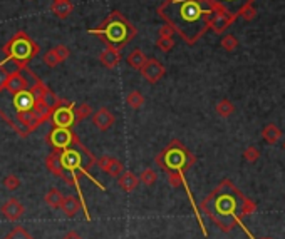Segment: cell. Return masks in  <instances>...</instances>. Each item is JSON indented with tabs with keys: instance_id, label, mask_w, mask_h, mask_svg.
Masks as SVG:
<instances>
[{
	"instance_id": "cell-20",
	"label": "cell",
	"mask_w": 285,
	"mask_h": 239,
	"mask_svg": "<svg viewBox=\"0 0 285 239\" xmlns=\"http://www.w3.org/2000/svg\"><path fill=\"white\" fill-rule=\"evenodd\" d=\"M62 199H64V194L59 191V189L52 188L49 191L46 192V196H44V201H46V204L52 207V209H60V204H62Z\"/></svg>"
},
{
	"instance_id": "cell-26",
	"label": "cell",
	"mask_w": 285,
	"mask_h": 239,
	"mask_svg": "<svg viewBox=\"0 0 285 239\" xmlns=\"http://www.w3.org/2000/svg\"><path fill=\"white\" fill-rule=\"evenodd\" d=\"M156 181H158V174L155 169H144L141 174H139V183H143L144 186H148V188L155 186Z\"/></svg>"
},
{
	"instance_id": "cell-4",
	"label": "cell",
	"mask_w": 285,
	"mask_h": 239,
	"mask_svg": "<svg viewBox=\"0 0 285 239\" xmlns=\"http://www.w3.org/2000/svg\"><path fill=\"white\" fill-rule=\"evenodd\" d=\"M39 46L32 37H29V34H25L24 30H17L12 35V39L7 44H3L2 54L5 55V59L2 60V64L5 65L7 62H14L17 69L27 67V65L39 55Z\"/></svg>"
},
{
	"instance_id": "cell-12",
	"label": "cell",
	"mask_w": 285,
	"mask_h": 239,
	"mask_svg": "<svg viewBox=\"0 0 285 239\" xmlns=\"http://www.w3.org/2000/svg\"><path fill=\"white\" fill-rule=\"evenodd\" d=\"M96 164L106 172V174H109L111 178H116V179L119 178L122 172H124V166H122V162L116 157L101 156V157L96 159Z\"/></svg>"
},
{
	"instance_id": "cell-21",
	"label": "cell",
	"mask_w": 285,
	"mask_h": 239,
	"mask_svg": "<svg viewBox=\"0 0 285 239\" xmlns=\"http://www.w3.org/2000/svg\"><path fill=\"white\" fill-rule=\"evenodd\" d=\"M146 55H144V52L141 48H134L133 52L128 55V64L133 67L134 70H141V67L144 65V62H146Z\"/></svg>"
},
{
	"instance_id": "cell-7",
	"label": "cell",
	"mask_w": 285,
	"mask_h": 239,
	"mask_svg": "<svg viewBox=\"0 0 285 239\" xmlns=\"http://www.w3.org/2000/svg\"><path fill=\"white\" fill-rule=\"evenodd\" d=\"M52 127H65L72 129L76 126V116H74V104L67 99H57L56 109L52 110L51 119Z\"/></svg>"
},
{
	"instance_id": "cell-15",
	"label": "cell",
	"mask_w": 285,
	"mask_h": 239,
	"mask_svg": "<svg viewBox=\"0 0 285 239\" xmlns=\"http://www.w3.org/2000/svg\"><path fill=\"white\" fill-rule=\"evenodd\" d=\"M60 209H62V212L65 214V218L72 219V218H76V216L79 214V211L82 209V204H81V201H79V197L64 196Z\"/></svg>"
},
{
	"instance_id": "cell-37",
	"label": "cell",
	"mask_w": 285,
	"mask_h": 239,
	"mask_svg": "<svg viewBox=\"0 0 285 239\" xmlns=\"http://www.w3.org/2000/svg\"><path fill=\"white\" fill-rule=\"evenodd\" d=\"M52 2H64V0H52Z\"/></svg>"
},
{
	"instance_id": "cell-29",
	"label": "cell",
	"mask_w": 285,
	"mask_h": 239,
	"mask_svg": "<svg viewBox=\"0 0 285 239\" xmlns=\"http://www.w3.org/2000/svg\"><path fill=\"white\" fill-rule=\"evenodd\" d=\"M222 47L225 48L227 52H233L236 47H238V41H236L235 35H225V37L222 39Z\"/></svg>"
},
{
	"instance_id": "cell-3",
	"label": "cell",
	"mask_w": 285,
	"mask_h": 239,
	"mask_svg": "<svg viewBox=\"0 0 285 239\" xmlns=\"http://www.w3.org/2000/svg\"><path fill=\"white\" fill-rule=\"evenodd\" d=\"M87 32L91 35H98L106 47L117 48V50L128 46L138 34L136 29L131 25V22L117 10L111 12L106 19L101 22L99 27L89 29Z\"/></svg>"
},
{
	"instance_id": "cell-5",
	"label": "cell",
	"mask_w": 285,
	"mask_h": 239,
	"mask_svg": "<svg viewBox=\"0 0 285 239\" xmlns=\"http://www.w3.org/2000/svg\"><path fill=\"white\" fill-rule=\"evenodd\" d=\"M59 159H60V164H62V167L67 172H74L76 176H86L91 183H94L96 186H98L101 191L106 189L98 179L89 174V169L96 164V157L84 147V145H82L81 141L74 143L71 147L60 150Z\"/></svg>"
},
{
	"instance_id": "cell-24",
	"label": "cell",
	"mask_w": 285,
	"mask_h": 239,
	"mask_svg": "<svg viewBox=\"0 0 285 239\" xmlns=\"http://www.w3.org/2000/svg\"><path fill=\"white\" fill-rule=\"evenodd\" d=\"M3 239H36L24 226H14Z\"/></svg>"
},
{
	"instance_id": "cell-25",
	"label": "cell",
	"mask_w": 285,
	"mask_h": 239,
	"mask_svg": "<svg viewBox=\"0 0 285 239\" xmlns=\"http://www.w3.org/2000/svg\"><path fill=\"white\" fill-rule=\"evenodd\" d=\"M74 116H76V122L86 121L87 117L93 116V107L89 104H79L74 105Z\"/></svg>"
},
{
	"instance_id": "cell-16",
	"label": "cell",
	"mask_w": 285,
	"mask_h": 239,
	"mask_svg": "<svg viewBox=\"0 0 285 239\" xmlns=\"http://www.w3.org/2000/svg\"><path fill=\"white\" fill-rule=\"evenodd\" d=\"M117 184H119V188L122 189L124 192H133L136 191V188L139 186V178L134 174V172L131 171H124L122 174L117 178Z\"/></svg>"
},
{
	"instance_id": "cell-10",
	"label": "cell",
	"mask_w": 285,
	"mask_h": 239,
	"mask_svg": "<svg viewBox=\"0 0 285 239\" xmlns=\"http://www.w3.org/2000/svg\"><path fill=\"white\" fill-rule=\"evenodd\" d=\"M25 212L24 204L17 197H10L0 206V214L7 221H19Z\"/></svg>"
},
{
	"instance_id": "cell-11",
	"label": "cell",
	"mask_w": 285,
	"mask_h": 239,
	"mask_svg": "<svg viewBox=\"0 0 285 239\" xmlns=\"http://www.w3.org/2000/svg\"><path fill=\"white\" fill-rule=\"evenodd\" d=\"M255 0H212V3L220 10L227 12V14L233 15L235 19H238L240 12H242L243 7L252 5Z\"/></svg>"
},
{
	"instance_id": "cell-2",
	"label": "cell",
	"mask_w": 285,
	"mask_h": 239,
	"mask_svg": "<svg viewBox=\"0 0 285 239\" xmlns=\"http://www.w3.org/2000/svg\"><path fill=\"white\" fill-rule=\"evenodd\" d=\"M200 209L217 224L223 233H230L243 218L257 211V202L245 197L230 179H223L207 197L201 201Z\"/></svg>"
},
{
	"instance_id": "cell-32",
	"label": "cell",
	"mask_w": 285,
	"mask_h": 239,
	"mask_svg": "<svg viewBox=\"0 0 285 239\" xmlns=\"http://www.w3.org/2000/svg\"><path fill=\"white\" fill-rule=\"evenodd\" d=\"M174 46V41L173 39H163V37H160L156 41V47L160 48V50H163V52H170L171 48H173Z\"/></svg>"
},
{
	"instance_id": "cell-13",
	"label": "cell",
	"mask_w": 285,
	"mask_h": 239,
	"mask_svg": "<svg viewBox=\"0 0 285 239\" xmlns=\"http://www.w3.org/2000/svg\"><path fill=\"white\" fill-rule=\"evenodd\" d=\"M235 20L236 19L233 15H230V14H227V12L220 10V8H217L215 14L212 15V19H210V29H212L215 34H223Z\"/></svg>"
},
{
	"instance_id": "cell-39",
	"label": "cell",
	"mask_w": 285,
	"mask_h": 239,
	"mask_svg": "<svg viewBox=\"0 0 285 239\" xmlns=\"http://www.w3.org/2000/svg\"><path fill=\"white\" fill-rule=\"evenodd\" d=\"M284 150H285V141H284Z\"/></svg>"
},
{
	"instance_id": "cell-22",
	"label": "cell",
	"mask_w": 285,
	"mask_h": 239,
	"mask_svg": "<svg viewBox=\"0 0 285 239\" xmlns=\"http://www.w3.org/2000/svg\"><path fill=\"white\" fill-rule=\"evenodd\" d=\"M215 110H217V114H218L220 117L227 119V117H230L231 114L235 112V105H233V102H231V100L222 99L220 102L215 105Z\"/></svg>"
},
{
	"instance_id": "cell-17",
	"label": "cell",
	"mask_w": 285,
	"mask_h": 239,
	"mask_svg": "<svg viewBox=\"0 0 285 239\" xmlns=\"http://www.w3.org/2000/svg\"><path fill=\"white\" fill-rule=\"evenodd\" d=\"M99 60H101V64H103L106 69H114L117 64H119V60H121V54H119V50H117V48L106 47L103 52H101Z\"/></svg>"
},
{
	"instance_id": "cell-14",
	"label": "cell",
	"mask_w": 285,
	"mask_h": 239,
	"mask_svg": "<svg viewBox=\"0 0 285 239\" xmlns=\"http://www.w3.org/2000/svg\"><path fill=\"white\" fill-rule=\"evenodd\" d=\"M91 119H93L94 127H98V129L103 131V132L109 131L114 126V122H116V117H114V114L108 107L98 109L96 112H93Z\"/></svg>"
},
{
	"instance_id": "cell-19",
	"label": "cell",
	"mask_w": 285,
	"mask_h": 239,
	"mask_svg": "<svg viewBox=\"0 0 285 239\" xmlns=\"http://www.w3.org/2000/svg\"><path fill=\"white\" fill-rule=\"evenodd\" d=\"M72 10H74V5L71 0L52 2V5H51V12L57 17V19H67V17L72 14Z\"/></svg>"
},
{
	"instance_id": "cell-9",
	"label": "cell",
	"mask_w": 285,
	"mask_h": 239,
	"mask_svg": "<svg viewBox=\"0 0 285 239\" xmlns=\"http://www.w3.org/2000/svg\"><path fill=\"white\" fill-rule=\"evenodd\" d=\"M139 72H141V75L150 84H156L163 79V75L166 74V69L158 59H148Z\"/></svg>"
},
{
	"instance_id": "cell-38",
	"label": "cell",
	"mask_w": 285,
	"mask_h": 239,
	"mask_svg": "<svg viewBox=\"0 0 285 239\" xmlns=\"http://www.w3.org/2000/svg\"><path fill=\"white\" fill-rule=\"evenodd\" d=\"M260 239H274V238H260Z\"/></svg>"
},
{
	"instance_id": "cell-31",
	"label": "cell",
	"mask_w": 285,
	"mask_h": 239,
	"mask_svg": "<svg viewBox=\"0 0 285 239\" xmlns=\"http://www.w3.org/2000/svg\"><path fill=\"white\" fill-rule=\"evenodd\" d=\"M238 17H242V19H245L247 22L250 20H253L257 17V8L253 7V3L252 5H247V7H243L242 8V12H240V15Z\"/></svg>"
},
{
	"instance_id": "cell-36",
	"label": "cell",
	"mask_w": 285,
	"mask_h": 239,
	"mask_svg": "<svg viewBox=\"0 0 285 239\" xmlns=\"http://www.w3.org/2000/svg\"><path fill=\"white\" fill-rule=\"evenodd\" d=\"M62 239H82V238L79 236V234H77L76 231H69V233L65 234V236H64Z\"/></svg>"
},
{
	"instance_id": "cell-27",
	"label": "cell",
	"mask_w": 285,
	"mask_h": 239,
	"mask_svg": "<svg viewBox=\"0 0 285 239\" xmlns=\"http://www.w3.org/2000/svg\"><path fill=\"white\" fill-rule=\"evenodd\" d=\"M243 161H247L248 164H255V162L260 159V150H258V147H255V145H248L247 149L243 150Z\"/></svg>"
},
{
	"instance_id": "cell-23",
	"label": "cell",
	"mask_w": 285,
	"mask_h": 239,
	"mask_svg": "<svg viewBox=\"0 0 285 239\" xmlns=\"http://www.w3.org/2000/svg\"><path fill=\"white\" fill-rule=\"evenodd\" d=\"M126 104H128L129 107L134 109V110L141 109L144 105V96L139 91H131L128 94V97H126Z\"/></svg>"
},
{
	"instance_id": "cell-33",
	"label": "cell",
	"mask_w": 285,
	"mask_h": 239,
	"mask_svg": "<svg viewBox=\"0 0 285 239\" xmlns=\"http://www.w3.org/2000/svg\"><path fill=\"white\" fill-rule=\"evenodd\" d=\"M54 52L57 54V57H59V60H60V62L67 60V59H69V55H71V50H69V48L65 47L64 44H59V46H56V47H54Z\"/></svg>"
},
{
	"instance_id": "cell-18",
	"label": "cell",
	"mask_w": 285,
	"mask_h": 239,
	"mask_svg": "<svg viewBox=\"0 0 285 239\" xmlns=\"http://www.w3.org/2000/svg\"><path fill=\"white\" fill-rule=\"evenodd\" d=\"M262 139H264L269 145H275L280 139H282V129L275 126L274 122L267 124L264 129H262Z\"/></svg>"
},
{
	"instance_id": "cell-35",
	"label": "cell",
	"mask_w": 285,
	"mask_h": 239,
	"mask_svg": "<svg viewBox=\"0 0 285 239\" xmlns=\"http://www.w3.org/2000/svg\"><path fill=\"white\" fill-rule=\"evenodd\" d=\"M8 70L5 69V65L0 62V89H3L5 87V82H7V79H8Z\"/></svg>"
},
{
	"instance_id": "cell-6",
	"label": "cell",
	"mask_w": 285,
	"mask_h": 239,
	"mask_svg": "<svg viewBox=\"0 0 285 239\" xmlns=\"http://www.w3.org/2000/svg\"><path fill=\"white\" fill-rule=\"evenodd\" d=\"M155 162H156V166L160 167V169H163L165 172L176 171V172H183V174H185L191 166H195L196 157L193 156L190 150L179 143L178 139H173L155 157Z\"/></svg>"
},
{
	"instance_id": "cell-28",
	"label": "cell",
	"mask_w": 285,
	"mask_h": 239,
	"mask_svg": "<svg viewBox=\"0 0 285 239\" xmlns=\"http://www.w3.org/2000/svg\"><path fill=\"white\" fill-rule=\"evenodd\" d=\"M3 188H5L7 191H15V189L20 188V179L17 178L15 174H7L5 178H3Z\"/></svg>"
},
{
	"instance_id": "cell-8",
	"label": "cell",
	"mask_w": 285,
	"mask_h": 239,
	"mask_svg": "<svg viewBox=\"0 0 285 239\" xmlns=\"http://www.w3.org/2000/svg\"><path fill=\"white\" fill-rule=\"evenodd\" d=\"M77 141L79 137L74 134L72 129H65V127H54V129L46 136V143L51 145L54 152H60V150L71 147Z\"/></svg>"
},
{
	"instance_id": "cell-30",
	"label": "cell",
	"mask_w": 285,
	"mask_h": 239,
	"mask_svg": "<svg viewBox=\"0 0 285 239\" xmlns=\"http://www.w3.org/2000/svg\"><path fill=\"white\" fill-rule=\"evenodd\" d=\"M44 62H46V65H47V67H51V69H54L60 64V60L54 52V48H51V50H47L46 54H44Z\"/></svg>"
},
{
	"instance_id": "cell-34",
	"label": "cell",
	"mask_w": 285,
	"mask_h": 239,
	"mask_svg": "<svg viewBox=\"0 0 285 239\" xmlns=\"http://www.w3.org/2000/svg\"><path fill=\"white\" fill-rule=\"evenodd\" d=\"M173 34H174L173 27H171L170 24H166V22L161 25L160 30H158V35H160V37H163V39H173Z\"/></svg>"
},
{
	"instance_id": "cell-1",
	"label": "cell",
	"mask_w": 285,
	"mask_h": 239,
	"mask_svg": "<svg viewBox=\"0 0 285 239\" xmlns=\"http://www.w3.org/2000/svg\"><path fill=\"white\" fill-rule=\"evenodd\" d=\"M217 7L212 0H165L158 14L170 24L188 46H195L210 29V19Z\"/></svg>"
}]
</instances>
